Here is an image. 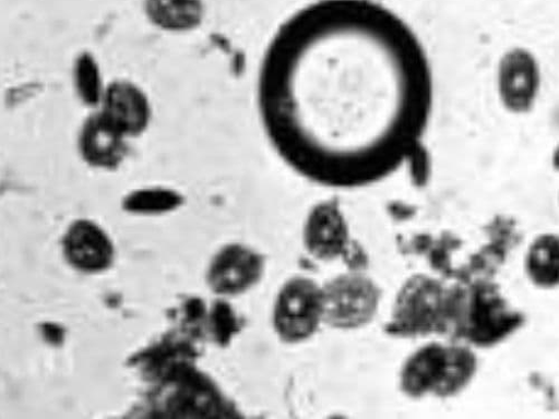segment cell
Instances as JSON below:
<instances>
[{"label": "cell", "mask_w": 559, "mask_h": 419, "mask_svg": "<svg viewBox=\"0 0 559 419\" xmlns=\"http://www.w3.org/2000/svg\"><path fill=\"white\" fill-rule=\"evenodd\" d=\"M264 132L290 168L338 189L416 158L433 106L424 44L371 0H319L273 36L258 79Z\"/></svg>", "instance_id": "obj_1"}, {"label": "cell", "mask_w": 559, "mask_h": 419, "mask_svg": "<svg viewBox=\"0 0 559 419\" xmlns=\"http://www.w3.org/2000/svg\"><path fill=\"white\" fill-rule=\"evenodd\" d=\"M523 322V314L509 307L491 279L478 278L445 290L443 335L491 347L516 332Z\"/></svg>", "instance_id": "obj_2"}, {"label": "cell", "mask_w": 559, "mask_h": 419, "mask_svg": "<svg viewBox=\"0 0 559 419\" xmlns=\"http://www.w3.org/2000/svg\"><path fill=\"white\" fill-rule=\"evenodd\" d=\"M476 370L477 358L471 349L429 344L406 360L401 387L413 398L428 394L450 397L467 387Z\"/></svg>", "instance_id": "obj_3"}, {"label": "cell", "mask_w": 559, "mask_h": 419, "mask_svg": "<svg viewBox=\"0 0 559 419\" xmlns=\"http://www.w3.org/2000/svg\"><path fill=\"white\" fill-rule=\"evenodd\" d=\"M445 290L429 275L412 276L399 294L388 332L400 337L443 335Z\"/></svg>", "instance_id": "obj_4"}, {"label": "cell", "mask_w": 559, "mask_h": 419, "mask_svg": "<svg viewBox=\"0 0 559 419\" xmlns=\"http://www.w3.org/2000/svg\"><path fill=\"white\" fill-rule=\"evenodd\" d=\"M323 321L322 289L311 279L295 277L280 291L273 311L274 327L289 343L309 339Z\"/></svg>", "instance_id": "obj_5"}, {"label": "cell", "mask_w": 559, "mask_h": 419, "mask_svg": "<svg viewBox=\"0 0 559 419\" xmlns=\"http://www.w3.org/2000/svg\"><path fill=\"white\" fill-rule=\"evenodd\" d=\"M323 321L335 328L360 327L376 315L380 291L360 274H344L322 288Z\"/></svg>", "instance_id": "obj_6"}, {"label": "cell", "mask_w": 559, "mask_h": 419, "mask_svg": "<svg viewBox=\"0 0 559 419\" xmlns=\"http://www.w3.org/2000/svg\"><path fill=\"white\" fill-rule=\"evenodd\" d=\"M497 82L500 101L508 111L530 112L540 87L537 60L524 49L507 52L499 63Z\"/></svg>", "instance_id": "obj_7"}, {"label": "cell", "mask_w": 559, "mask_h": 419, "mask_svg": "<svg viewBox=\"0 0 559 419\" xmlns=\"http://www.w3.org/2000/svg\"><path fill=\"white\" fill-rule=\"evenodd\" d=\"M63 250L68 262L85 273L106 271L115 260V249L107 232L86 219L76 220L70 226Z\"/></svg>", "instance_id": "obj_8"}, {"label": "cell", "mask_w": 559, "mask_h": 419, "mask_svg": "<svg viewBox=\"0 0 559 419\" xmlns=\"http://www.w3.org/2000/svg\"><path fill=\"white\" fill-rule=\"evenodd\" d=\"M127 137L99 111L83 122L78 139L79 152L92 167L117 169L128 153Z\"/></svg>", "instance_id": "obj_9"}, {"label": "cell", "mask_w": 559, "mask_h": 419, "mask_svg": "<svg viewBox=\"0 0 559 419\" xmlns=\"http://www.w3.org/2000/svg\"><path fill=\"white\" fill-rule=\"evenodd\" d=\"M100 111L128 137L142 134L152 116L145 92L127 80L114 81L106 87Z\"/></svg>", "instance_id": "obj_10"}, {"label": "cell", "mask_w": 559, "mask_h": 419, "mask_svg": "<svg viewBox=\"0 0 559 419\" xmlns=\"http://www.w3.org/2000/svg\"><path fill=\"white\" fill-rule=\"evenodd\" d=\"M261 258L241 246H229L213 260L209 284L219 295H239L254 286L262 274Z\"/></svg>", "instance_id": "obj_11"}, {"label": "cell", "mask_w": 559, "mask_h": 419, "mask_svg": "<svg viewBox=\"0 0 559 419\" xmlns=\"http://www.w3.org/2000/svg\"><path fill=\"white\" fill-rule=\"evenodd\" d=\"M305 243L318 260L343 256L349 244L348 228L336 205L323 204L312 212L306 226Z\"/></svg>", "instance_id": "obj_12"}, {"label": "cell", "mask_w": 559, "mask_h": 419, "mask_svg": "<svg viewBox=\"0 0 559 419\" xmlns=\"http://www.w3.org/2000/svg\"><path fill=\"white\" fill-rule=\"evenodd\" d=\"M147 17L168 31L191 29L202 21V0H145Z\"/></svg>", "instance_id": "obj_13"}, {"label": "cell", "mask_w": 559, "mask_h": 419, "mask_svg": "<svg viewBox=\"0 0 559 419\" xmlns=\"http://www.w3.org/2000/svg\"><path fill=\"white\" fill-rule=\"evenodd\" d=\"M558 238L550 235L539 237L530 248L526 270L532 282L542 288L558 285Z\"/></svg>", "instance_id": "obj_14"}, {"label": "cell", "mask_w": 559, "mask_h": 419, "mask_svg": "<svg viewBox=\"0 0 559 419\" xmlns=\"http://www.w3.org/2000/svg\"><path fill=\"white\" fill-rule=\"evenodd\" d=\"M73 84L83 105L87 107L102 105L106 87L99 63L90 52H82L75 59Z\"/></svg>", "instance_id": "obj_15"}, {"label": "cell", "mask_w": 559, "mask_h": 419, "mask_svg": "<svg viewBox=\"0 0 559 419\" xmlns=\"http://www.w3.org/2000/svg\"><path fill=\"white\" fill-rule=\"evenodd\" d=\"M178 197L171 192L162 190H140L129 194L123 210L132 214H157L169 211L178 204Z\"/></svg>", "instance_id": "obj_16"}, {"label": "cell", "mask_w": 559, "mask_h": 419, "mask_svg": "<svg viewBox=\"0 0 559 419\" xmlns=\"http://www.w3.org/2000/svg\"><path fill=\"white\" fill-rule=\"evenodd\" d=\"M508 251L495 243L484 247L478 253L472 255L467 266L474 279H491L499 267L504 263Z\"/></svg>", "instance_id": "obj_17"}, {"label": "cell", "mask_w": 559, "mask_h": 419, "mask_svg": "<svg viewBox=\"0 0 559 419\" xmlns=\"http://www.w3.org/2000/svg\"><path fill=\"white\" fill-rule=\"evenodd\" d=\"M462 247V241L453 232L444 231L438 241H435L428 252L431 267L445 278H452L454 268L451 265V253Z\"/></svg>", "instance_id": "obj_18"}, {"label": "cell", "mask_w": 559, "mask_h": 419, "mask_svg": "<svg viewBox=\"0 0 559 419\" xmlns=\"http://www.w3.org/2000/svg\"><path fill=\"white\" fill-rule=\"evenodd\" d=\"M485 230L491 243L507 251L516 248L522 241L514 222L504 217H497Z\"/></svg>", "instance_id": "obj_19"}, {"label": "cell", "mask_w": 559, "mask_h": 419, "mask_svg": "<svg viewBox=\"0 0 559 419\" xmlns=\"http://www.w3.org/2000/svg\"><path fill=\"white\" fill-rule=\"evenodd\" d=\"M214 332L217 342L226 343L237 331V320L230 309L224 303L215 307L213 311Z\"/></svg>", "instance_id": "obj_20"}, {"label": "cell", "mask_w": 559, "mask_h": 419, "mask_svg": "<svg viewBox=\"0 0 559 419\" xmlns=\"http://www.w3.org/2000/svg\"><path fill=\"white\" fill-rule=\"evenodd\" d=\"M435 240L429 235H419L416 236L408 246L405 248L406 253H412L416 255L428 254L431 249Z\"/></svg>", "instance_id": "obj_21"}, {"label": "cell", "mask_w": 559, "mask_h": 419, "mask_svg": "<svg viewBox=\"0 0 559 419\" xmlns=\"http://www.w3.org/2000/svg\"><path fill=\"white\" fill-rule=\"evenodd\" d=\"M46 330L43 331L46 339L52 342L55 345H58V342L63 340V331H61L56 324H44Z\"/></svg>", "instance_id": "obj_22"}]
</instances>
